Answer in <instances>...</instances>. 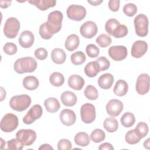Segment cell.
<instances>
[{
    "label": "cell",
    "mask_w": 150,
    "mask_h": 150,
    "mask_svg": "<svg viewBox=\"0 0 150 150\" xmlns=\"http://www.w3.org/2000/svg\"><path fill=\"white\" fill-rule=\"evenodd\" d=\"M51 58L54 63L61 64L64 63L66 59V54L63 49L55 48L51 52Z\"/></svg>",
    "instance_id": "23"
},
{
    "label": "cell",
    "mask_w": 150,
    "mask_h": 150,
    "mask_svg": "<svg viewBox=\"0 0 150 150\" xmlns=\"http://www.w3.org/2000/svg\"><path fill=\"white\" fill-rule=\"evenodd\" d=\"M19 45L23 48L31 47L35 40V36L33 33L29 30L23 31L19 38Z\"/></svg>",
    "instance_id": "17"
},
{
    "label": "cell",
    "mask_w": 150,
    "mask_h": 150,
    "mask_svg": "<svg viewBox=\"0 0 150 150\" xmlns=\"http://www.w3.org/2000/svg\"><path fill=\"white\" fill-rule=\"evenodd\" d=\"M59 117L62 123L66 126L73 125L76 120L75 112L70 109L63 110L60 113Z\"/></svg>",
    "instance_id": "16"
},
{
    "label": "cell",
    "mask_w": 150,
    "mask_h": 150,
    "mask_svg": "<svg viewBox=\"0 0 150 150\" xmlns=\"http://www.w3.org/2000/svg\"><path fill=\"white\" fill-rule=\"evenodd\" d=\"M119 0H110L108 1V8L112 12H117L120 8Z\"/></svg>",
    "instance_id": "47"
},
{
    "label": "cell",
    "mask_w": 150,
    "mask_h": 150,
    "mask_svg": "<svg viewBox=\"0 0 150 150\" xmlns=\"http://www.w3.org/2000/svg\"><path fill=\"white\" fill-rule=\"evenodd\" d=\"M86 52L87 54L91 58L96 57L100 53L99 48L94 44H89L86 46Z\"/></svg>",
    "instance_id": "40"
},
{
    "label": "cell",
    "mask_w": 150,
    "mask_h": 150,
    "mask_svg": "<svg viewBox=\"0 0 150 150\" xmlns=\"http://www.w3.org/2000/svg\"><path fill=\"white\" fill-rule=\"evenodd\" d=\"M141 137L135 129L128 131L125 136V141L131 145H134L138 143L141 139Z\"/></svg>",
    "instance_id": "30"
},
{
    "label": "cell",
    "mask_w": 150,
    "mask_h": 150,
    "mask_svg": "<svg viewBox=\"0 0 150 150\" xmlns=\"http://www.w3.org/2000/svg\"><path fill=\"white\" fill-rule=\"evenodd\" d=\"M31 101L30 97L27 94L16 95L11 98L9 105L12 110L21 112L26 110L30 106Z\"/></svg>",
    "instance_id": "2"
},
{
    "label": "cell",
    "mask_w": 150,
    "mask_h": 150,
    "mask_svg": "<svg viewBox=\"0 0 150 150\" xmlns=\"http://www.w3.org/2000/svg\"><path fill=\"white\" fill-rule=\"evenodd\" d=\"M19 124L17 116L12 113L6 114L1 121V129L5 132H10L15 130Z\"/></svg>",
    "instance_id": "6"
},
{
    "label": "cell",
    "mask_w": 150,
    "mask_h": 150,
    "mask_svg": "<svg viewBox=\"0 0 150 150\" xmlns=\"http://www.w3.org/2000/svg\"><path fill=\"white\" fill-rule=\"evenodd\" d=\"M120 121L122 125L125 128H129L134 124L135 122V118L132 113L127 112L121 117Z\"/></svg>",
    "instance_id": "32"
},
{
    "label": "cell",
    "mask_w": 150,
    "mask_h": 150,
    "mask_svg": "<svg viewBox=\"0 0 150 150\" xmlns=\"http://www.w3.org/2000/svg\"><path fill=\"white\" fill-rule=\"evenodd\" d=\"M34 54L36 59L40 60H43L46 59V57H47L48 53L47 50L45 48L39 47L35 50Z\"/></svg>",
    "instance_id": "46"
},
{
    "label": "cell",
    "mask_w": 150,
    "mask_h": 150,
    "mask_svg": "<svg viewBox=\"0 0 150 150\" xmlns=\"http://www.w3.org/2000/svg\"><path fill=\"white\" fill-rule=\"evenodd\" d=\"M105 138V132L101 129H96L92 131L90 134V138L91 139L96 142L98 143L101 142L104 140Z\"/></svg>",
    "instance_id": "36"
},
{
    "label": "cell",
    "mask_w": 150,
    "mask_h": 150,
    "mask_svg": "<svg viewBox=\"0 0 150 150\" xmlns=\"http://www.w3.org/2000/svg\"><path fill=\"white\" fill-rule=\"evenodd\" d=\"M135 129L139 133L141 138H143L145 136H146V135L148 133V131H149L148 125L145 122H139L137 125Z\"/></svg>",
    "instance_id": "41"
},
{
    "label": "cell",
    "mask_w": 150,
    "mask_h": 150,
    "mask_svg": "<svg viewBox=\"0 0 150 150\" xmlns=\"http://www.w3.org/2000/svg\"><path fill=\"white\" fill-rule=\"evenodd\" d=\"M1 101H2L6 97V91L4 89V88L2 87H1Z\"/></svg>",
    "instance_id": "52"
},
{
    "label": "cell",
    "mask_w": 150,
    "mask_h": 150,
    "mask_svg": "<svg viewBox=\"0 0 150 150\" xmlns=\"http://www.w3.org/2000/svg\"><path fill=\"white\" fill-rule=\"evenodd\" d=\"M99 150H104V149H107V150H113L114 147L112 145L108 143V142H104L103 144H101L100 146L98 147Z\"/></svg>",
    "instance_id": "48"
},
{
    "label": "cell",
    "mask_w": 150,
    "mask_h": 150,
    "mask_svg": "<svg viewBox=\"0 0 150 150\" xmlns=\"http://www.w3.org/2000/svg\"><path fill=\"white\" fill-rule=\"evenodd\" d=\"M128 90V85L124 80H118L114 87V93L118 96H125Z\"/></svg>",
    "instance_id": "25"
},
{
    "label": "cell",
    "mask_w": 150,
    "mask_h": 150,
    "mask_svg": "<svg viewBox=\"0 0 150 150\" xmlns=\"http://www.w3.org/2000/svg\"><path fill=\"white\" fill-rule=\"evenodd\" d=\"M103 126L107 132H114L118 128V122L116 119L112 117H109L105 119L103 122Z\"/></svg>",
    "instance_id": "31"
},
{
    "label": "cell",
    "mask_w": 150,
    "mask_h": 150,
    "mask_svg": "<svg viewBox=\"0 0 150 150\" xmlns=\"http://www.w3.org/2000/svg\"><path fill=\"white\" fill-rule=\"evenodd\" d=\"M123 12L127 16L132 17L136 14L137 12V7L134 4L128 3L124 6Z\"/></svg>",
    "instance_id": "39"
},
{
    "label": "cell",
    "mask_w": 150,
    "mask_h": 150,
    "mask_svg": "<svg viewBox=\"0 0 150 150\" xmlns=\"http://www.w3.org/2000/svg\"><path fill=\"white\" fill-rule=\"evenodd\" d=\"M39 150H53V147L47 144H45L42 145L39 148Z\"/></svg>",
    "instance_id": "50"
},
{
    "label": "cell",
    "mask_w": 150,
    "mask_h": 150,
    "mask_svg": "<svg viewBox=\"0 0 150 150\" xmlns=\"http://www.w3.org/2000/svg\"><path fill=\"white\" fill-rule=\"evenodd\" d=\"M1 149H2L3 148V146H4V145H5V142L1 138Z\"/></svg>",
    "instance_id": "54"
},
{
    "label": "cell",
    "mask_w": 150,
    "mask_h": 150,
    "mask_svg": "<svg viewBox=\"0 0 150 150\" xmlns=\"http://www.w3.org/2000/svg\"><path fill=\"white\" fill-rule=\"evenodd\" d=\"M28 2L36 6L40 11H46L49 8L54 7L56 4L55 0H32L29 1Z\"/></svg>",
    "instance_id": "21"
},
{
    "label": "cell",
    "mask_w": 150,
    "mask_h": 150,
    "mask_svg": "<svg viewBox=\"0 0 150 150\" xmlns=\"http://www.w3.org/2000/svg\"><path fill=\"white\" fill-rule=\"evenodd\" d=\"M87 2L93 6L99 5L100 4L103 2L102 0H96V1H87Z\"/></svg>",
    "instance_id": "51"
},
{
    "label": "cell",
    "mask_w": 150,
    "mask_h": 150,
    "mask_svg": "<svg viewBox=\"0 0 150 150\" xmlns=\"http://www.w3.org/2000/svg\"><path fill=\"white\" fill-rule=\"evenodd\" d=\"M96 61L98 63L100 71H105L107 70L110 66V61L105 57H100L97 58Z\"/></svg>",
    "instance_id": "42"
},
{
    "label": "cell",
    "mask_w": 150,
    "mask_h": 150,
    "mask_svg": "<svg viewBox=\"0 0 150 150\" xmlns=\"http://www.w3.org/2000/svg\"><path fill=\"white\" fill-rule=\"evenodd\" d=\"M39 35L41 36L42 38L44 39H50L53 36V34L51 33V32L50 31L47 25V23L46 22L42 23L40 27H39Z\"/></svg>",
    "instance_id": "38"
},
{
    "label": "cell",
    "mask_w": 150,
    "mask_h": 150,
    "mask_svg": "<svg viewBox=\"0 0 150 150\" xmlns=\"http://www.w3.org/2000/svg\"><path fill=\"white\" fill-rule=\"evenodd\" d=\"M67 17L73 21H80L86 16V9L81 5H71L67 9Z\"/></svg>",
    "instance_id": "9"
},
{
    "label": "cell",
    "mask_w": 150,
    "mask_h": 150,
    "mask_svg": "<svg viewBox=\"0 0 150 150\" xmlns=\"http://www.w3.org/2000/svg\"><path fill=\"white\" fill-rule=\"evenodd\" d=\"M74 141L78 146H86L90 144V138L86 132H80L76 134L74 138Z\"/></svg>",
    "instance_id": "29"
},
{
    "label": "cell",
    "mask_w": 150,
    "mask_h": 150,
    "mask_svg": "<svg viewBox=\"0 0 150 150\" xmlns=\"http://www.w3.org/2000/svg\"><path fill=\"white\" fill-rule=\"evenodd\" d=\"M84 73L86 75L89 77H94L100 72V69L98 63L94 62H88L84 67Z\"/></svg>",
    "instance_id": "28"
},
{
    "label": "cell",
    "mask_w": 150,
    "mask_h": 150,
    "mask_svg": "<svg viewBox=\"0 0 150 150\" xmlns=\"http://www.w3.org/2000/svg\"><path fill=\"white\" fill-rule=\"evenodd\" d=\"M63 19V13L59 11H54L49 14L46 23L52 33L54 35L60 30Z\"/></svg>",
    "instance_id": "3"
},
{
    "label": "cell",
    "mask_w": 150,
    "mask_h": 150,
    "mask_svg": "<svg viewBox=\"0 0 150 150\" xmlns=\"http://www.w3.org/2000/svg\"><path fill=\"white\" fill-rule=\"evenodd\" d=\"M84 94L85 97L90 100H95L98 97V93L97 88L92 86V85H88L84 91Z\"/></svg>",
    "instance_id": "35"
},
{
    "label": "cell",
    "mask_w": 150,
    "mask_h": 150,
    "mask_svg": "<svg viewBox=\"0 0 150 150\" xmlns=\"http://www.w3.org/2000/svg\"><path fill=\"white\" fill-rule=\"evenodd\" d=\"M148 49V44L144 40L135 41L131 47V55L134 58H140L145 54Z\"/></svg>",
    "instance_id": "15"
},
{
    "label": "cell",
    "mask_w": 150,
    "mask_h": 150,
    "mask_svg": "<svg viewBox=\"0 0 150 150\" xmlns=\"http://www.w3.org/2000/svg\"><path fill=\"white\" fill-rule=\"evenodd\" d=\"M12 3L11 1H1L0 7L2 8H6L11 5Z\"/></svg>",
    "instance_id": "49"
},
{
    "label": "cell",
    "mask_w": 150,
    "mask_h": 150,
    "mask_svg": "<svg viewBox=\"0 0 150 150\" xmlns=\"http://www.w3.org/2000/svg\"><path fill=\"white\" fill-rule=\"evenodd\" d=\"M134 23L136 34L140 37H145L148 33V19L144 14H139L134 18Z\"/></svg>",
    "instance_id": "4"
},
{
    "label": "cell",
    "mask_w": 150,
    "mask_h": 150,
    "mask_svg": "<svg viewBox=\"0 0 150 150\" xmlns=\"http://www.w3.org/2000/svg\"><path fill=\"white\" fill-rule=\"evenodd\" d=\"M16 138L23 146H30L36 139V133L31 129H22L16 132Z\"/></svg>",
    "instance_id": "7"
},
{
    "label": "cell",
    "mask_w": 150,
    "mask_h": 150,
    "mask_svg": "<svg viewBox=\"0 0 150 150\" xmlns=\"http://www.w3.org/2000/svg\"><path fill=\"white\" fill-rule=\"evenodd\" d=\"M22 84L26 89L28 90H34L39 87V82L35 76H28L23 79Z\"/></svg>",
    "instance_id": "26"
},
{
    "label": "cell",
    "mask_w": 150,
    "mask_h": 150,
    "mask_svg": "<svg viewBox=\"0 0 150 150\" xmlns=\"http://www.w3.org/2000/svg\"><path fill=\"white\" fill-rule=\"evenodd\" d=\"M120 23L114 18L108 19L105 24V29L107 33L110 35H114L116 33L120 27Z\"/></svg>",
    "instance_id": "27"
},
{
    "label": "cell",
    "mask_w": 150,
    "mask_h": 150,
    "mask_svg": "<svg viewBox=\"0 0 150 150\" xmlns=\"http://www.w3.org/2000/svg\"><path fill=\"white\" fill-rule=\"evenodd\" d=\"M149 140H150V139L149 138H148L145 141H144V148H146V149H149V145H150V144H149Z\"/></svg>",
    "instance_id": "53"
},
{
    "label": "cell",
    "mask_w": 150,
    "mask_h": 150,
    "mask_svg": "<svg viewBox=\"0 0 150 150\" xmlns=\"http://www.w3.org/2000/svg\"><path fill=\"white\" fill-rule=\"evenodd\" d=\"M37 68L36 60L32 57H24L17 59L14 63V70L19 73L33 72Z\"/></svg>",
    "instance_id": "1"
},
{
    "label": "cell",
    "mask_w": 150,
    "mask_h": 150,
    "mask_svg": "<svg viewBox=\"0 0 150 150\" xmlns=\"http://www.w3.org/2000/svg\"><path fill=\"white\" fill-rule=\"evenodd\" d=\"M20 29V22L18 19L11 17L7 19L4 26V33L8 38H15Z\"/></svg>",
    "instance_id": "5"
},
{
    "label": "cell",
    "mask_w": 150,
    "mask_h": 150,
    "mask_svg": "<svg viewBox=\"0 0 150 150\" xmlns=\"http://www.w3.org/2000/svg\"><path fill=\"white\" fill-rule=\"evenodd\" d=\"M7 146L8 149L13 150H21L23 148V145L16 138L8 141Z\"/></svg>",
    "instance_id": "43"
},
{
    "label": "cell",
    "mask_w": 150,
    "mask_h": 150,
    "mask_svg": "<svg viewBox=\"0 0 150 150\" xmlns=\"http://www.w3.org/2000/svg\"><path fill=\"white\" fill-rule=\"evenodd\" d=\"M84 84L85 81L83 78L77 74L71 75L68 79L69 86L75 90H80L82 89Z\"/></svg>",
    "instance_id": "18"
},
{
    "label": "cell",
    "mask_w": 150,
    "mask_h": 150,
    "mask_svg": "<svg viewBox=\"0 0 150 150\" xmlns=\"http://www.w3.org/2000/svg\"><path fill=\"white\" fill-rule=\"evenodd\" d=\"M98 31L97 26L95 22L88 21L81 25L80 28L81 35L85 38L90 39L96 35Z\"/></svg>",
    "instance_id": "12"
},
{
    "label": "cell",
    "mask_w": 150,
    "mask_h": 150,
    "mask_svg": "<svg viewBox=\"0 0 150 150\" xmlns=\"http://www.w3.org/2000/svg\"><path fill=\"white\" fill-rule=\"evenodd\" d=\"M43 112V110L39 104H35L33 105L23 118V122L25 124H31L33 123L35 120L39 119Z\"/></svg>",
    "instance_id": "10"
},
{
    "label": "cell",
    "mask_w": 150,
    "mask_h": 150,
    "mask_svg": "<svg viewBox=\"0 0 150 150\" xmlns=\"http://www.w3.org/2000/svg\"><path fill=\"white\" fill-rule=\"evenodd\" d=\"M44 105L47 111L50 113L57 112L60 107L59 101L54 97H49L46 99L44 101Z\"/></svg>",
    "instance_id": "24"
},
{
    "label": "cell",
    "mask_w": 150,
    "mask_h": 150,
    "mask_svg": "<svg viewBox=\"0 0 150 150\" xmlns=\"http://www.w3.org/2000/svg\"><path fill=\"white\" fill-rule=\"evenodd\" d=\"M59 150H70L72 149L71 142L67 139H61L57 143Z\"/></svg>",
    "instance_id": "45"
},
{
    "label": "cell",
    "mask_w": 150,
    "mask_h": 150,
    "mask_svg": "<svg viewBox=\"0 0 150 150\" xmlns=\"http://www.w3.org/2000/svg\"><path fill=\"white\" fill-rule=\"evenodd\" d=\"M60 99L63 104L67 107H72L74 105L77 101L76 95L70 91H64L61 94Z\"/></svg>",
    "instance_id": "19"
},
{
    "label": "cell",
    "mask_w": 150,
    "mask_h": 150,
    "mask_svg": "<svg viewBox=\"0 0 150 150\" xmlns=\"http://www.w3.org/2000/svg\"><path fill=\"white\" fill-rule=\"evenodd\" d=\"M3 50L6 54L8 55H13L17 52V46L13 43L8 42L4 46Z\"/></svg>",
    "instance_id": "44"
},
{
    "label": "cell",
    "mask_w": 150,
    "mask_h": 150,
    "mask_svg": "<svg viewBox=\"0 0 150 150\" xmlns=\"http://www.w3.org/2000/svg\"><path fill=\"white\" fill-rule=\"evenodd\" d=\"M114 82V76L111 73H105L101 75L98 79L100 87L104 90L110 88Z\"/></svg>",
    "instance_id": "20"
},
{
    "label": "cell",
    "mask_w": 150,
    "mask_h": 150,
    "mask_svg": "<svg viewBox=\"0 0 150 150\" xmlns=\"http://www.w3.org/2000/svg\"><path fill=\"white\" fill-rule=\"evenodd\" d=\"M123 104L122 101L117 99L110 100L106 105L107 114L112 117L118 116L123 110Z\"/></svg>",
    "instance_id": "14"
},
{
    "label": "cell",
    "mask_w": 150,
    "mask_h": 150,
    "mask_svg": "<svg viewBox=\"0 0 150 150\" xmlns=\"http://www.w3.org/2000/svg\"><path fill=\"white\" fill-rule=\"evenodd\" d=\"M80 39L79 36L76 34H71L67 38L64 43V46L67 50L72 52L78 47Z\"/></svg>",
    "instance_id": "22"
},
{
    "label": "cell",
    "mask_w": 150,
    "mask_h": 150,
    "mask_svg": "<svg viewBox=\"0 0 150 150\" xmlns=\"http://www.w3.org/2000/svg\"><path fill=\"white\" fill-rule=\"evenodd\" d=\"M51 84L55 87H59L63 84L64 82V76L59 72H53L49 77Z\"/></svg>",
    "instance_id": "33"
},
{
    "label": "cell",
    "mask_w": 150,
    "mask_h": 150,
    "mask_svg": "<svg viewBox=\"0 0 150 150\" xmlns=\"http://www.w3.org/2000/svg\"><path fill=\"white\" fill-rule=\"evenodd\" d=\"M111 38L106 34L100 35L96 40V43L101 47H106L111 43Z\"/></svg>",
    "instance_id": "37"
},
{
    "label": "cell",
    "mask_w": 150,
    "mask_h": 150,
    "mask_svg": "<svg viewBox=\"0 0 150 150\" xmlns=\"http://www.w3.org/2000/svg\"><path fill=\"white\" fill-rule=\"evenodd\" d=\"M108 52L109 56L115 61H121L127 56V49L124 46H112Z\"/></svg>",
    "instance_id": "13"
},
{
    "label": "cell",
    "mask_w": 150,
    "mask_h": 150,
    "mask_svg": "<svg viewBox=\"0 0 150 150\" xmlns=\"http://www.w3.org/2000/svg\"><path fill=\"white\" fill-rule=\"evenodd\" d=\"M81 120L85 124L93 122L96 117V108L94 105L90 103H85L80 108Z\"/></svg>",
    "instance_id": "8"
},
{
    "label": "cell",
    "mask_w": 150,
    "mask_h": 150,
    "mask_svg": "<svg viewBox=\"0 0 150 150\" xmlns=\"http://www.w3.org/2000/svg\"><path fill=\"white\" fill-rule=\"evenodd\" d=\"M149 76L148 74L143 73L138 77L135 84V89L139 94L145 95L149 91Z\"/></svg>",
    "instance_id": "11"
},
{
    "label": "cell",
    "mask_w": 150,
    "mask_h": 150,
    "mask_svg": "<svg viewBox=\"0 0 150 150\" xmlns=\"http://www.w3.org/2000/svg\"><path fill=\"white\" fill-rule=\"evenodd\" d=\"M70 59L73 64L77 66L84 63L86 61V57L83 52L77 51L71 55Z\"/></svg>",
    "instance_id": "34"
}]
</instances>
